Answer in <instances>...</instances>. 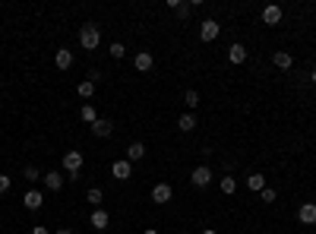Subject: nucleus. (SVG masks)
Returning <instances> with one entry per match:
<instances>
[{
	"label": "nucleus",
	"mask_w": 316,
	"mask_h": 234,
	"mask_svg": "<svg viewBox=\"0 0 316 234\" xmlns=\"http://www.w3.org/2000/svg\"><path fill=\"white\" fill-rule=\"evenodd\" d=\"M272 61H275L278 70H291V67H294V57H291L288 51H275V54H272Z\"/></svg>",
	"instance_id": "4468645a"
},
{
	"label": "nucleus",
	"mask_w": 316,
	"mask_h": 234,
	"mask_svg": "<svg viewBox=\"0 0 316 234\" xmlns=\"http://www.w3.org/2000/svg\"><path fill=\"white\" fill-rule=\"evenodd\" d=\"M64 184H67V178H64V174H57V171H48V174H44V187H48V190H64Z\"/></svg>",
	"instance_id": "9d476101"
},
{
	"label": "nucleus",
	"mask_w": 316,
	"mask_h": 234,
	"mask_svg": "<svg viewBox=\"0 0 316 234\" xmlns=\"http://www.w3.org/2000/svg\"><path fill=\"white\" fill-rule=\"evenodd\" d=\"M177 127H180V130H183V133H190V130H193V127H196V117H193V114H180V121H177Z\"/></svg>",
	"instance_id": "4be33fe9"
},
{
	"label": "nucleus",
	"mask_w": 316,
	"mask_h": 234,
	"mask_svg": "<svg viewBox=\"0 0 316 234\" xmlns=\"http://www.w3.org/2000/svg\"><path fill=\"white\" fill-rule=\"evenodd\" d=\"M263 22H266V26H278V22H282V7L269 4V7L263 10Z\"/></svg>",
	"instance_id": "6e6552de"
},
{
	"label": "nucleus",
	"mask_w": 316,
	"mask_h": 234,
	"mask_svg": "<svg viewBox=\"0 0 316 234\" xmlns=\"http://www.w3.org/2000/svg\"><path fill=\"white\" fill-rule=\"evenodd\" d=\"M228 61L231 64H243L247 61V48H243V44H231L228 48Z\"/></svg>",
	"instance_id": "2eb2a0df"
},
{
	"label": "nucleus",
	"mask_w": 316,
	"mask_h": 234,
	"mask_svg": "<svg viewBox=\"0 0 316 234\" xmlns=\"http://www.w3.org/2000/svg\"><path fill=\"white\" fill-rule=\"evenodd\" d=\"M133 64H136V70H139V73H149L155 61H152V54H149V51H139V54L133 57Z\"/></svg>",
	"instance_id": "ddd939ff"
},
{
	"label": "nucleus",
	"mask_w": 316,
	"mask_h": 234,
	"mask_svg": "<svg viewBox=\"0 0 316 234\" xmlns=\"http://www.w3.org/2000/svg\"><path fill=\"white\" fill-rule=\"evenodd\" d=\"M41 203H44V196H41L38 190H29L26 196H22V206H26L29 212H38V209H41Z\"/></svg>",
	"instance_id": "423d86ee"
},
{
	"label": "nucleus",
	"mask_w": 316,
	"mask_h": 234,
	"mask_svg": "<svg viewBox=\"0 0 316 234\" xmlns=\"http://www.w3.org/2000/svg\"><path fill=\"white\" fill-rule=\"evenodd\" d=\"M54 64H57V70H70V67H73V51L57 48V54H54Z\"/></svg>",
	"instance_id": "9b49d317"
},
{
	"label": "nucleus",
	"mask_w": 316,
	"mask_h": 234,
	"mask_svg": "<svg viewBox=\"0 0 316 234\" xmlns=\"http://www.w3.org/2000/svg\"><path fill=\"white\" fill-rule=\"evenodd\" d=\"M190 184H193V187H209V184H212V171H209L206 165L193 168V174H190Z\"/></svg>",
	"instance_id": "7ed1b4c3"
},
{
	"label": "nucleus",
	"mask_w": 316,
	"mask_h": 234,
	"mask_svg": "<svg viewBox=\"0 0 316 234\" xmlns=\"http://www.w3.org/2000/svg\"><path fill=\"white\" fill-rule=\"evenodd\" d=\"M32 234H51V231H48V228H41V225H38V228H32Z\"/></svg>",
	"instance_id": "c756f323"
},
{
	"label": "nucleus",
	"mask_w": 316,
	"mask_h": 234,
	"mask_svg": "<svg viewBox=\"0 0 316 234\" xmlns=\"http://www.w3.org/2000/svg\"><path fill=\"white\" fill-rule=\"evenodd\" d=\"M79 44H83L86 51H95L98 44H101V32H98L95 22H86V26L79 29Z\"/></svg>",
	"instance_id": "f257e3e1"
},
{
	"label": "nucleus",
	"mask_w": 316,
	"mask_h": 234,
	"mask_svg": "<svg viewBox=\"0 0 316 234\" xmlns=\"http://www.w3.org/2000/svg\"><path fill=\"white\" fill-rule=\"evenodd\" d=\"M143 234H158V231H155V228H146V231H143Z\"/></svg>",
	"instance_id": "2f4dec72"
},
{
	"label": "nucleus",
	"mask_w": 316,
	"mask_h": 234,
	"mask_svg": "<svg viewBox=\"0 0 316 234\" xmlns=\"http://www.w3.org/2000/svg\"><path fill=\"white\" fill-rule=\"evenodd\" d=\"M139 158H146V146L143 143H130V149H127V161H139Z\"/></svg>",
	"instance_id": "dca6fc26"
},
{
	"label": "nucleus",
	"mask_w": 316,
	"mask_h": 234,
	"mask_svg": "<svg viewBox=\"0 0 316 234\" xmlns=\"http://www.w3.org/2000/svg\"><path fill=\"white\" fill-rule=\"evenodd\" d=\"M76 95L79 98H92V95H95V83H92V79H83V83L76 86Z\"/></svg>",
	"instance_id": "a211bd4d"
},
{
	"label": "nucleus",
	"mask_w": 316,
	"mask_h": 234,
	"mask_svg": "<svg viewBox=\"0 0 316 234\" xmlns=\"http://www.w3.org/2000/svg\"><path fill=\"white\" fill-rule=\"evenodd\" d=\"M57 234H73V231H70V228H57Z\"/></svg>",
	"instance_id": "7c9ffc66"
},
{
	"label": "nucleus",
	"mask_w": 316,
	"mask_h": 234,
	"mask_svg": "<svg viewBox=\"0 0 316 234\" xmlns=\"http://www.w3.org/2000/svg\"><path fill=\"white\" fill-rule=\"evenodd\" d=\"M0 193H10V178L7 174H0Z\"/></svg>",
	"instance_id": "c85d7f7f"
},
{
	"label": "nucleus",
	"mask_w": 316,
	"mask_h": 234,
	"mask_svg": "<svg viewBox=\"0 0 316 234\" xmlns=\"http://www.w3.org/2000/svg\"><path fill=\"white\" fill-rule=\"evenodd\" d=\"M92 228H98V231H104L108 228V212H104V209H95V212H92Z\"/></svg>",
	"instance_id": "f3484780"
},
{
	"label": "nucleus",
	"mask_w": 316,
	"mask_h": 234,
	"mask_svg": "<svg viewBox=\"0 0 316 234\" xmlns=\"http://www.w3.org/2000/svg\"><path fill=\"white\" fill-rule=\"evenodd\" d=\"M260 196H263V203H275V190H269V187H266Z\"/></svg>",
	"instance_id": "cd10ccee"
},
{
	"label": "nucleus",
	"mask_w": 316,
	"mask_h": 234,
	"mask_svg": "<svg viewBox=\"0 0 316 234\" xmlns=\"http://www.w3.org/2000/svg\"><path fill=\"white\" fill-rule=\"evenodd\" d=\"M247 187H250L253 193H263V190H266V178H263V174H250V178H247Z\"/></svg>",
	"instance_id": "aec40b11"
},
{
	"label": "nucleus",
	"mask_w": 316,
	"mask_h": 234,
	"mask_svg": "<svg viewBox=\"0 0 316 234\" xmlns=\"http://www.w3.org/2000/svg\"><path fill=\"white\" fill-rule=\"evenodd\" d=\"M104 200V196H101V190H98V187H92V190L86 193V203H92V206H98Z\"/></svg>",
	"instance_id": "393cba45"
},
{
	"label": "nucleus",
	"mask_w": 316,
	"mask_h": 234,
	"mask_svg": "<svg viewBox=\"0 0 316 234\" xmlns=\"http://www.w3.org/2000/svg\"><path fill=\"white\" fill-rule=\"evenodd\" d=\"M92 133H95V136H111L114 133V124L108 121V117H98V121L92 124Z\"/></svg>",
	"instance_id": "f8f14e48"
},
{
	"label": "nucleus",
	"mask_w": 316,
	"mask_h": 234,
	"mask_svg": "<svg viewBox=\"0 0 316 234\" xmlns=\"http://www.w3.org/2000/svg\"><path fill=\"white\" fill-rule=\"evenodd\" d=\"M171 184H155V187H152V203H171Z\"/></svg>",
	"instance_id": "20e7f679"
},
{
	"label": "nucleus",
	"mask_w": 316,
	"mask_h": 234,
	"mask_svg": "<svg viewBox=\"0 0 316 234\" xmlns=\"http://www.w3.org/2000/svg\"><path fill=\"white\" fill-rule=\"evenodd\" d=\"M79 117H83L86 124H95V121H98V114H95V108H92V104H83V111H79Z\"/></svg>",
	"instance_id": "b1692460"
},
{
	"label": "nucleus",
	"mask_w": 316,
	"mask_h": 234,
	"mask_svg": "<svg viewBox=\"0 0 316 234\" xmlns=\"http://www.w3.org/2000/svg\"><path fill=\"white\" fill-rule=\"evenodd\" d=\"M64 168H67V174H76V171H83V152H67L64 155Z\"/></svg>",
	"instance_id": "f03ea898"
},
{
	"label": "nucleus",
	"mask_w": 316,
	"mask_h": 234,
	"mask_svg": "<svg viewBox=\"0 0 316 234\" xmlns=\"http://www.w3.org/2000/svg\"><path fill=\"white\" fill-rule=\"evenodd\" d=\"M203 234H218V231H212V228H206V231H203Z\"/></svg>",
	"instance_id": "473e14b6"
},
{
	"label": "nucleus",
	"mask_w": 316,
	"mask_h": 234,
	"mask_svg": "<svg viewBox=\"0 0 316 234\" xmlns=\"http://www.w3.org/2000/svg\"><path fill=\"white\" fill-rule=\"evenodd\" d=\"M218 32H221L218 22H215V19H206V22H203V29H200V38H203V41H215V38H218Z\"/></svg>",
	"instance_id": "39448f33"
},
{
	"label": "nucleus",
	"mask_w": 316,
	"mask_h": 234,
	"mask_svg": "<svg viewBox=\"0 0 316 234\" xmlns=\"http://www.w3.org/2000/svg\"><path fill=\"white\" fill-rule=\"evenodd\" d=\"M108 51H111V57H114V61H120V57H127V48H123L120 41H114V44H111Z\"/></svg>",
	"instance_id": "a878e982"
},
{
	"label": "nucleus",
	"mask_w": 316,
	"mask_h": 234,
	"mask_svg": "<svg viewBox=\"0 0 316 234\" xmlns=\"http://www.w3.org/2000/svg\"><path fill=\"white\" fill-rule=\"evenodd\" d=\"M22 178H26L29 184H38V181H44V174H41L38 168H35V165H29L26 171H22Z\"/></svg>",
	"instance_id": "412c9836"
},
{
	"label": "nucleus",
	"mask_w": 316,
	"mask_h": 234,
	"mask_svg": "<svg viewBox=\"0 0 316 234\" xmlns=\"http://www.w3.org/2000/svg\"><path fill=\"white\" fill-rule=\"evenodd\" d=\"M313 83H316V70H313Z\"/></svg>",
	"instance_id": "72a5a7b5"
},
{
	"label": "nucleus",
	"mask_w": 316,
	"mask_h": 234,
	"mask_svg": "<svg viewBox=\"0 0 316 234\" xmlns=\"http://www.w3.org/2000/svg\"><path fill=\"white\" fill-rule=\"evenodd\" d=\"M168 7H171L180 19H186V16H190V10H193V4H180V0H168Z\"/></svg>",
	"instance_id": "6ab92c4d"
},
{
	"label": "nucleus",
	"mask_w": 316,
	"mask_h": 234,
	"mask_svg": "<svg viewBox=\"0 0 316 234\" xmlns=\"http://www.w3.org/2000/svg\"><path fill=\"white\" fill-rule=\"evenodd\" d=\"M183 104H186V108H196V104H200V95H196V92L190 89V92L183 95Z\"/></svg>",
	"instance_id": "bb28decb"
},
{
	"label": "nucleus",
	"mask_w": 316,
	"mask_h": 234,
	"mask_svg": "<svg viewBox=\"0 0 316 234\" xmlns=\"http://www.w3.org/2000/svg\"><path fill=\"white\" fill-rule=\"evenodd\" d=\"M218 187H221V193H228V196H231V193H237V178H221Z\"/></svg>",
	"instance_id": "5701e85b"
},
{
	"label": "nucleus",
	"mask_w": 316,
	"mask_h": 234,
	"mask_svg": "<svg viewBox=\"0 0 316 234\" xmlns=\"http://www.w3.org/2000/svg\"><path fill=\"white\" fill-rule=\"evenodd\" d=\"M111 174H114V178L117 181H127V178H130V174H133V165H130V161H114V165H111Z\"/></svg>",
	"instance_id": "1a4fd4ad"
},
{
	"label": "nucleus",
	"mask_w": 316,
	"mask_h": 234,
	"mask_svg": "<svg viewBox=\"0 0 316 234\" xmlns=\"http://www.w3.org/2000/svg\"><path fill=\"white\" fill-rule=\"evenodd\" d=\"M297 218L303 221V225H316V203H303L297 209Z\"/></svg>",
	"instance_id": "0eeeda50"
}]
</instances>
